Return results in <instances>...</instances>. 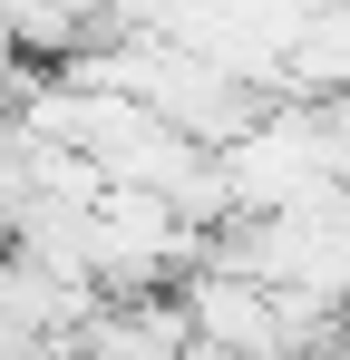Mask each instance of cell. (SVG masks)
Here are the masks:
<instances>
[{
    "instance_id": "6da1fadb",
    "label": "cell",
    "mask_w": 350,
    "mask_h": 360,
    "mask_svg": "<svg viewBox=\"0 0 350 360\" xmlns=\"http://www.w3.org/2000/svg\"><path fill=\"white\" fill-rule=\"evenodd\" d=\"M224 185H233V214H302L331 195V117L321 108H273L243 146H224Z\"/></svg>"
}]
</instances>
